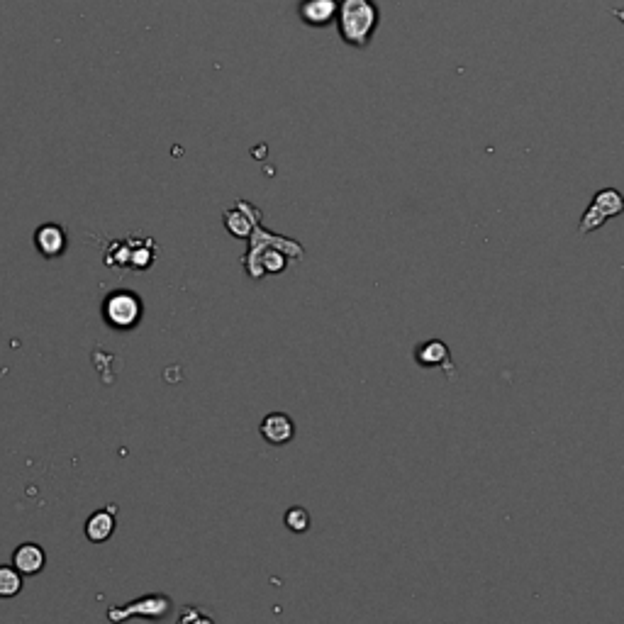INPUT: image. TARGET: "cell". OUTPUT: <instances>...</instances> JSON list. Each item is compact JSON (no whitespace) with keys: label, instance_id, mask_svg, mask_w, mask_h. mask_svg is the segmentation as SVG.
Masks as SVG:
<instances>
[{"label":"cell","instance_id":"6da1fadb","mask_svg":"<svg viewBox=\"0 0 624 624\" xmlns=\"http://www.w3.org/2000/svg\"><path fill=\"white\" fill-rule=\"evenodd\" d=\"M381 22V13L373 0H339L337 32L344 44L354 49H366Z\"/></svg>","mask_w":624,"mask_h":624},{"label":"cell","instance_id":"7a4b0ae2","mask_svg":"<svg viewBox=\"0 0 624 624\" xmlns=\"http://www.w3.org/2000/svg\"><path fill=\"white\" fill-rule=\"evenodd\" d=\"M103 312L108 325L117 327V330H130L132 325L139 322L142 303H139L137 295H132L130 291H115L108 295V300H105Z\"/></svg>","mask_w":624,"mask_h":624},{"label":"cell","instance_id":"3957f363","mask_svg":"<svg viewBox=\"0 0 624 624\" xmlns=\"http://www.w3.org/2000/svg\"><path fill=\"white\" fill-rule=\"evenodd\" d=\"M259 432L266 442L273 444V447H283V444L293 442L295 422L286 415V412H269V415L261 420Z\"/></svg>","mask_w":624,"mask_h":624},{"label":"cell","instance_id":"277c9868","mask_svg":"<svg viewBox=\"0 0 624 624\" xmlns=\"http://www.w3.org/2000/svg\"><path fill=\"white\" fill-rule=\"evenodd\" d=\"M339 0H300L298 18L308 27H325L337 18Z\"/></svg>","mask_w":624,"mask_h":624},{"label":"cell","instance_id":"5b68a950","mask_svg":"<svg viewBox=\"0 0 624 624\" xmlns=\"http://www.w3.org/2000/svg\"><path fill=\"white\" fill-rule=\"evenodd\" d=\"M415 361L420 366H425V369H447V373H454L449 347L442 339H427V342L417 344Z\"/></svg>","mask_w":624,"mask_h":624},{"label":"cell","instance_id":"8992f818","mask_svg":"<svg viewBox=\"0 0 624 624\" xmlns=\"http://www.w3.org/2000/svg\"><path fill=\"white\" fill-rule=\"evenodd\" d=\"M47 564V554L39 544H20L13 554V566L22 576H35Z\"/></svg>","mask_w":624,"mask_h":624},{"label":"cell","instance_id":"52a82bcc","mask_svg":"<svg viewBox=\"0 0 624 624\" xmlns=\"http://www.w3.org/2000/svg\"><path fill=\"white\" fill-rule=\"evenodd\" d=\"M115 532V507L108 505V510H98L88 517L86 522V537L93 544L108 542Z\"/></svg>","mask_w":624,"mask_h":624},{"label":"cell","instance_id":"ba28073f","mask_svg":"<svg viewBox=\"0 0 624 624\" xmlns=\"http://www.w3.org/2000/svg\"><path fill=\"white\" fill-rule=\"evenodd\" d=\"M35 242H37V249H39V252H42L44 256H49V259H52V256H59L61 252H64V247H66V234H64V230H61L59 225H54V222H49V225H42V227H39Z\"/></svg>","mask_w":624,"mask_h":624},{"label":"cell","instance_id":"9c48e42d","mask_svg":"<svg viewBox=\"0 0 624 624\" xmlns=\"http://www.w3.org/2000/svg\"><path fill=\"white\" fill-rule=\"evenodd\" d=\"M593 205L607 217V220L624 213V198H622L620 191H615V188H603V191L595 193Z\"/></svg>","mask_w":624,"mask_h":624},{"label":"cell","instance_id":"30bf717a","mask_svg":"<svg viewBox=\"0 0 624 624\" xmlns=\"http://www.w3.org/2000/svg\"><path fill=\"white\" fill-rule=\"evenodd\" d=\"M22 590V573L15 566H0V598H15Z\"/></svg>","mask_w":624,"mask_h":624},{"label":"cell","instance_id":"8fae6325","mask_svg":"<svg viewBox=\"0 0 624 624\" xmlns=\"http://www.w3.org/2000/svg\"><path fill=\"white\" fill-rule=\"evenodd\" d=\"M286 527L291 529L295 534H303L310 529V512L305 507L293 505L291 510L286 512Z\"/></svg>","mask_w":624,"mask_h":624},{"label":"cell","instance_id":"7c38bea8","mask_svg":"<svg viewBox=\"0 0 624 624\" xmlns=\"http://www.w3.org/2000/svg\"><path fill=\"white\" fill-rule=\"evenodd\" d=\"M607 222V217L600 213L598 208H595L593 203H590V208L585 210L583 213V217H581V225H578V232L581 234H590V232H595V230H600V227H603Z\"/></svg>","mask_w":624,"mask_h":624},{"label":"cell","instance_id":"4fadbf2b","mask_svg":"<svg viewBox=\"0 0 624 624\" xmlns=\"http://www.w3.org/2000/svg\"><path fill=\"white\" fill-rule=\"evenodd\" d=\"M227 230H230L234 237H249V230H252V222L247 217H242L239 213H227L225 217Z\"/></svg>","mask_w":624,"mask_h":624},{"label":"cell","instance_id":"5bb4252c","mask_svg":"<svg viewBox=\"0 0 624 624\" xmlns=\"http://www.w3.org/2000/svg\"><path fill=\"white\" fill-rule=\"evenodd\" d=\"M283 269H286V256L281 252H266L264 259H261V271L281 273Z\"/></svg>","mask_w":624,"mask_h":624},{"label":"cell","instance_id":"9a60e30c","mask_svg":"<svg viewBox=\"0 0 624 624\" xmlns=\"http://www.w3.org/2000/svg\"><path fill=\"white\" fill-rule=\"evenodd\" d=\"M610 13H612V15H615V18H617V20H620V22H622V25H624V8H612V10H610Z\"/></svg>","mask_w":624,"mask_h":624}]
</instances>
